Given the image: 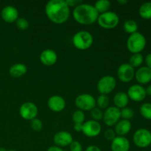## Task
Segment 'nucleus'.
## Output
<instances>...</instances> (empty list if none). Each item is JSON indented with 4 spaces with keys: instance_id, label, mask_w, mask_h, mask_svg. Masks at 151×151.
<instances>
[{
    "instance_id": "1",
    "label": "nucleus",
    "mask_w": 151,
    "mask_h": 151,
    "mask_svg": "<svg viewBox=\"0 0 151 151\" xmlns=\"http://www.w3.org/2000/svg\"><path fill=\"white\" fill-rule=\"evenodd\" d=\"M45 13L53 23L61 24L68 20L70 15L69 7L63 0H51L45 7Z\"/></svg>"
},
{
    "instance_id": "2",
    "label": "nucleus",
    "mask_w": 151,
    "mask_h": 151,
    "mask_svg": "<svg viewBox=\"0 0 151 151\" xmlns=\"http://www.w3.org/2000/svg\"><path fill=\"white\" fill-rule=\"evenodd\" d=\"M73 18L78 23L83 25H91L97 21L98 12L90 4H80L73 10Z\"/></svg>"
},
{
    "instance_id": "3",
    "label": "nucleus",
    "mask_w": 151,
    "mask_h": 151,
    "mask_svg": "<svg viewBox=\"0 0 151 151\" xmlns=\"http://www.w3.org/2000/svg\"><path fill=\"white\" fill-rule=\"evenodd\" d=\"M146 46V38L140 32H137L131 34L127 40V48L131 52L139 53Z\"/></svg>"
},
{
    "instance_id": "4",
    "label": "nucleus",
    "mask_w": 151,
    "mask_h": 151,
    "mask_svg": "<svg viewBox=\"0 0 151 151\" xmlns=\"http://www.w3.org/2000/svg\"><path fill=\"white\" fill-rule=\"evenodd\" d=\"M94 38L92 35L87 31H79L74 35L72 43L78 50H86L92 45Z\"/></svg>"
},
{
    "instance_id": "5",
    "label": "nucleus",
    "mask_w": 151,
    "mask_h": 151,
    "mask_svg": "<svg viewBox=\"0 0 151 151\" xmlns=\"http://www.w3.org/2000/svg\"><path fill=\"white\" fill-rule=\"evenodd\" d=\"M98 24L105 29L116 27L119 22V16L113 11H108L102 13L97 19Z\"/></svg>"
},
{
    "instance_id": "6",
    "label": "nucleus",
    "mask_w": 151,
    "mask_h": 151,
    "mask_svg": "<svg viewBox=\"0 0 151 151\" xmlns=\"http://www.w3.org/2000/svg\"><path fill=\"white\" fill-rule=\"evenodd\" d=\"M133 140L134 144L140 148L148 147L151 143V132L145 128H140L134 133Z\"/></svg>"
},
{
    "instance_id": "7",
    "label": "nucleus",
    "mask_w": 151,
    "mask_h": 151,
    "mask_svg": "<svg viewBox=\"0 0 151 151\" xmlns=\"http://www.w3.org/2000/svg\"><path fill=\"white\" fill-rule=\"evenodd\" d=\"M75 103L81 111H91L96 106V100L90 94H80L76 97Z\"/></svg>"
},
{
    "instance_id": "8",
    "label": "nucleus",
    "mask_w": 151,
    "mask_h": 151,
    "mask_svg": "<svg viewBox=\"0 0 151 151\" xmlns=\"http://www.w3.org/2000/svg\"><path fill=\"white\" fill-rule=\"evenodd\" d=\"M116 79L111 75H106L100 78L97 85V88L101 94H108L113 91L116 87Z\"/></svg>"
},
{
    "instance_id": "9",
    "label": "nucleus",
    "mask_w": 151,
    "mask_h": 151,
    "mask_svg": "<svg viewBox=\"0 0 151 151\" xmlns=\"http://www.w3.org/2000/svg\"><path fill=\"white\" fill-rule=\"evenodd\" d=\"M121 117L120 110L115 106L107 108L103 113V121L108 126H114L119 122Z\"/></svg>"
},
{
    "instance_id": "10",
    "label": "nucleus",
    "mask_w": 151,
    "mask_h": 151,
    "mask_svg": "<svg viewBox=\"0 0 151 151\" xmlns=\"http://www.w3.org/2000/svg\"><path fill=\"white\" fill-rule=\"evenodd\" d=\"M19 114L25 120H32L38 114V108L32 102H26L21 106Z\"/></svg>"
},
{
    "instance_id": "11",
    "label": "nucleus",
    "mask_w": 151,
    "mask_h": 151,
    "mask_svg": "<svg viewBox=\"0 0 151 151\" xmlns=\"http://www.w3.org/2000/svg\"><path fill=\"white\" fill-rule=\"evenodd\" d=\"M117 76L122 82H130L135 76L134 68L131 66L129 63H122L118 68Z\"/></svg>"
},
{
    "instance_id": "12",
    "label": "nucleus",
    "mask_w": 151,
    "mask_h": 151,
    "mask_svg": "<svg viewBox=\"0 0 151 151\" xmlns=\"http://www.w3.org/2000/svg\"><path fill=\"white\" fill-rule=\"evenodd\" d=\"M102 127L97 121L88 120L83 124L82 132L88 137H96L101 132Z\"/></svg>"
},
{
    "instance_id": "13",
    "label": "nucleus",
    "mask_w": 151,
    "mask_h": 151,
    "mask_svg": "<svg viewBox=\"0 0 151 151\" xmlns=\"http://www.w3.org/2000/svg\"><path fill=\"white\" fill-rule=\"evenodd\" d=\"M127 94L130 99L135 102L142 101L147 96L145 88L139 84H134L130 86Z\"/></svg>"
},
{
    "instance_id": "14",
    "label": "nucleus",
    "mask_w": 151,
    "mask_h": 151,
    "mask_svg": "<svg viewBox=\"0 0 151 151\" xmlns=\"http://www.w3.org/2000/svg\"><path fill=\"white\" fill-rule=\"evenodd\" d=\"M53 140L58 147H66L70 145L73 142V137L72 134L67 131H59L55 134Z\"/></svg>"
},
{
    "instance_id": "15",
    "label": "nucleus",
    "mask_w": 151,
    "mask_h": 151,
    "mask_svg": "<svg viewBox=\"0 0 151 151\" xmlns=\"http://www.w3.org/2000/svg\"><path fill=\"white\" fill-rule=\"evenodd\" d=\"M1 16L4 22L13 23L19 19V11L13 6L7 5L1 10Z\"/></svg>"
},
{
    "instance_id": "16",
    "label": "nucleus",
    "mask_w": 151,
    "mask_h": 151,
    "mask_svg": "<svg viewBox=\"0 0 151 151\" xmlns=\"http://www.w3.org/2000/svg\"><path fill=\"white\" fill-rule=\"evenodd\" d=\"M47 105L50 110L54 112H60L65 109L66 102L62 97L58 95L52 96L47 101Z\"/></svg>"
},
{
    "instance_id": "17",
    "label": "nucleus",
    "mask_w": 151,
    "mask_h": 151,
    "mask_svg": "<svg viewBox=\"0 0 151 151\" xmlns=\"http://www.w3.org/2000/svg\"><path fill=\"white\" fill-rule=\"evenodd\" d=\"M130 142L124 137H116L112 140L111 149L112 151H129Z\"/></svg>"
},
{
    "instance_id": "18",
    "label": "nucleus",
    "mask_w": 151,
    "mask_h": 151,
    "mask_svg": "<svg viewBox=\"0 0 151 151\" xmlns=\"http://www.w3.org/2000/svg\"><path fill=\"white\" fill-rule=\"evenodd\" d=\"M57 53L54 50H50V49L44 50L40 55V60L45 66H52L57 62Z\"/></svg>"
},
{
    "instance_id": "19",
    "label": "nucleus",
    "mask_w": 151,
    "mask_h": 151,
    "mask_svg": "<svg viewBox=\"0 0 151 151\" xmlns=\"http://www.w3.org/2000/svg\"><path fill=\"white\" fill-rule=\"evenodd\" d=\"M135 78L140 84H146L151 81V69L147 66L140 67L135 73Z\"/></svg>"
},
{
    "instance_id": "20",
    "label": "nucleus",
    "mask_w": 151,
    "mask_h": 151,
    "mask_svg": "<svg viewBox=\"0 0 151 151\" xmlns=\"http://www.w3.org/2000/svg\"><path fill=\"white\" fill-rule=\"evenodd\" d=\"M131 129V123L129 120L122 119L116 124L115 133L119 137H123L130 132Z\"/></svg>"
},
{
    "instance_id": "21",
    "label": "nucleus",
    "mask_w": 151,
    "mask_h": 151,
    "mask_svg": "<svg viewBox=\"0 0 151 151\" xmlns=\"http://www.w3.org/2000/svg\"><path fill=\"white\" fill-rule=\"evenodd\" d=\"M129 101V97L128 94L125 92L119 91L116 93L114 97V103L115 105V107L118 109H124L127 106Z\"/></svg>"
},
{
    "instance_id": "22",
    "label": "nucleus",
    "mask_w": 151,
    "mask_h": 151,
    "mask_svg": "<svg viewBox=\"0 0 151 151\" xmlns=\"http://www.w3.org/2000/svg\"><path fill=\"white\" fill-rule=\"evenodd\" d=\"M27 68L24 63H15L10 66L9 73L13 78H20L27 72Z\"/></svg>"
},
{
    "instance_id": "23",
    "label": "nucleus",
    "mask_w": 151,
    "mask_h": 151,
    "mask_svg": "<svg viewBox=\"0 0 151 151\" xmlns=\"http://www.w3.org/2000/svg\"><path fill=\"white\" fill-rule=\"evenodd\" d=\"M140 16L144 19H151V1L145 2L139 9Z\"/></svg>"
},
{
    "instance_id": "24",
    "label": "nucleus",
    "mask_w": 151,
    "mask_h": 151,
    "mask_svg": "<svg viewBox=\"0 0 151 151\" xmlns=\"http://www.w3.org/2000/svg\"><path fill=\"white\" fill-rule=\"evenodd\" d=\"M111 2L109 0H99L96 1L94 7H95L96 10L98 12V13H104L106 12L109 11V9L110 8Z\"/></svg>"
},
{
    "instance_id": "25",
    "label": "nucleus",
    "mask_w": 151,
    "mask_h": 151,
    "mask_svg": "<svg viewBox=\"0 0 151 151\" xmlns=\"http://www.w3.org/2000/svg\"><path fill=\"white\" fill-rule=\"evenodd\" d=\"M123 27L125 32H128V33H130L131 35V34L137 32L138 24H137V23L134 20L129 19V20H127L124 22Z\"/></svg>"
},
{
    "instance_id": "26",
    "label": "nucleus",
    "mask_w": 151,
    "mask_h": 151,
    "mask_svg": "<svg viewBox=\"0 0 151 151\" xmlns=\"http://www.w3.org/2000/svg\"><path fill=\"white\" fill-rule=\"evenodd\" d=\"M143 56L142 55L140 54V53H135V54H133L131 55V57L130 58L129 60V64L131 66H133L134 68L135 67H139L140 65H142L143 62Z\"/></svg>"
},
{
    "instance_id": "27",
    "label": "nucleus",
    "mask_w": 151,
    "mask_h": 151,
    "mask_svg": "<svg viewBox=\"0 0 151 151\" xmlns=\"http://www.w3.org/2000/svg\"><path fill=\"white\" fill-rule=\"evenodd\" d=\"M140 113L146 119L151 120V103H143L140 107Z\"/></svg>"
},
{
    "instance_id": "28",
    "label": "nucleus",
    "mask_w": 151,
    "mask_h": 151,
    "mask_svg": "<svg viewBox=\"0 0 151 151\" xmlns=\"http://www.w3.org/2000/svg\"><path fill=\"white\" fill-rule=\"evenodd\" d=\"M109 97L106 94H100L96 100V104L98 106L99 109H107L109 108Z\"/></svg>"
},
{
    "instance_id": "29",
    "label": "nucleus",
    "mask_w": 151,
    "mask_h": 151,
    "mask_svg": "<svg viewBox=\"0 0 151 151\" xmlns=\"http://www.w3.org/2000/svg\"><path fill=\"white\" fill-rule=\"evenodd\" d=\"M72 120L75 123H83L85 120V114L83 111H75L72 114Z\"/></svg>"
},
{
    "instance_id": "30",
    "label": "nucleus",
    "mask_w": 151,
    "mask_h": 151,
    "mask_svg": "<svg viewBox=\"0 0 151 151\" xmlns=\"http://www.w3.org/2000/svg\"><path fill=\"white\" fill-rule=\"evenodd\" d=\"M120 114L121 117L123 118V119H126V120H129L130 119L134 116V111L132 110L130 108H124L122 110H120Z\"/></svg>"
},
{
    "instance_id": "31",
    "label": "nucleus",
    "mask_w": 151,
    "mask_h": 151,
    "mask_svg": "<svg viewBox=\"0 0 151 151\" xmlns=\"http://www.w3.org/2000/svg\"><path fill=\"white\" fill-rule=\"evenodd\" d=\"M90 114H91V116L93 118V120L99 121L103 117V111L99 108H94L92 110H91Z\"/></svg>"
},
{
    "instance_id": "32",
    "label": "nucleus",
    "mask_w": 151,
    "mask_h": 151,
    "mask_svg": "<svg viewBox=\"0 0 151 151\" xmlns=\"http://www.w3.org/2000/svg\"><path fill=\"white\" fill-rule=\"evenodd\" d=\"M16 27L21 30H26L29 27V22L24 18H19L16 20Z\"/></svg>"
},
{
    "instance_id": "33",
    "label": "nucleus",
    "mask_w": 151,
    "mask_h": 151,
    "mask_svg": "<svg viewBox=\"0 0 151 151\" xmlns=\"http://www.w3.org/2000/svg\"><path fill=\"white\" fill-rule=\"evenodd\" d=\"M31 128L35 131H41L43 128V123L41 120L37 118L31 120Z\"/></svg>"
},
{
    "instance_id": "34",
    "label": "nucleus",
    "mask_w": 151,
    "mask_h": 151,
    "mask_svg": "<svg viewBox=\"0 0 151 151\" xmlns=\"http://www.w3.org/2000/svg\"><path fill=\"white\" fill-rule=\"evenodd\" d=\"M70 151H82V145L78 141H73L69 145Z\"/></svg>"
},
{
    "instance_id": "35",
    "label": "nucleus",
    "mask_w": 151,
    "mask_h": 151,
    "mask_svg": "<svg viewBox=\"0 0 151 151\" xmlns=\"http://www.w3.org/2000/svg\"><path fill=\"white\" fill-rule=\"evenodd\" d=\"M115 134H116V133H115V131H114V130L107 129L106 131H105L104 137L106 139L109 140V141H111V140L112 141V140L116 137H115Z\"/></svg>"
},
{
    "instance_id": "36",
    "label": "nucleus",
    "mask_w": 151,
    "mask_h": 151,
    "mask_svg": "<svg viewBox=\"0 0 151 151\" xmlns=\"http://www.w3.org/2000/svg\"><path fill=\"white\" fill-rule=\"evenodd\" d=\"M66 4L68 6H71V7H74V6L79 5L80 3H82V1H74V0H66Z\"/></svg>"
},
{
    "instance_id": "37",
    "label": "nucleus",
    "mask_w": 151,
    "mask_h": 151,
    "mask_svg": "<svg viewBox=\"0 0 151 151\" xmlns=\"http://www.w3.org/2000/svg\"><path fill=\"white\" fill-rule=\"evenodd\" d=\"M145 63L147 65V67L151 69V52L147 54L145 57Z\"/></svg>"
},
{
    "instance_id": "38",
    "label": "nucleus",
    "mask_w": 151,
    "mask_h": 151,
    "mask_svg": "<svg viewBox=\"0 0 151 151\" xmlns=\"http://www.w3.org/2000/svg\"><path fill=\"white\" fill-rule=\"evenodd\" d=\"M85 151H102L99 147L96 145H89L86 147Z\"/></svg>"
},
{
    "instance_id": "39",
    "label": "nucleus",
    "mask_w": 151,
    "mask_h": 151,
    "mask_svg": "<svg viewBox=\"0 0 151 151\" xmlns=\"http://www.w3.org/2000/svg\"><path fill=\"white\" fill-rule=\"evenodd\" d=\"M83 124L75 123V125H74V129H75L76 131H78V132H81V131H82L83 130Z\"/></svg>"
},
{
    "instance_id": "40",
    "label": "nucleus",
    "mask_w": 151,
    "mask_h": 151,
    "mask_svg": "<svg viewBox=\"0 0 151 151\" xmlns=\"http://www.w3.org/2000/svg\"><path fill=\"white\" fill-rule=\"evenodd\" d=\"M47 151H63V149L58 146H52V147H49Z\"/></svg>"
},
{
    "instance_id": "41",
    "label": "nucleus",
    "mask_w": 151,
    "mask_h": 151,
    "mask_svg": "<svg viewBox=\"0 0 151 151\" xmlns=\"http://www.w3.org/2000/svg\"><path fill=\"white\" fill-rule=\"evenodd\" d=\"M145 90H146V94H147V95L151 96V85L148 86Z\"/></svg>"
},
{
    "instance_id": "42",
    "label": "nucleus",
    "mask_w": 151,
    "mask_h": 151,
    "mask_svg": "<svg viewBox=\"0 0 151 151\" xmlns=\"http://www.w3.org/2000/svg\"><path fill=\"white\" fill-rule=\"evenodd\" d=\"M118 3H119V4H126V3H128V1L127 0H118Z\"/></svg>"
},
{
    "instance_id": "43",
    "label": "nucleus",
    "mask_w": 151,
    "mask_h": 151,
    "mask_svg": "<svg viewBox=\"0 0 151 151\" xmlns=\"http://www.w3.org/2000/svg\"><path fill=\"white\" fill-rule=\"evenodd\" d=\"M0 151H7L4 147H0Z\"/></svg>"
},
{
    "instance_id": "44",
    "label": "nucleus",
    "mask_w": 151,
    "mask_h": 151,
    "mask_svg": "<svg viewBox=\"0 0 151 151\" xmlns=\"http://www.w3.org/2000/svg\"><path fill=\"white\" fill-rule=\"evenodd\" d=\"M7 151H16V150H7Z\"/></svg>"
},
{
    "instance_id": "45",
    "label": "nucleus",
    "mask_w": 151,
    "mask_h": 151,
    "mask_svg": "<svg viewBox=\"0 0 151 151\" xmlns=\"http://www.w3.org/2000/svg\"><path fill=\"white\" fill-rule=\"evenodd\" d=\"M150 147H151V143H150Z\"/></svg>"
}]
</instances>
